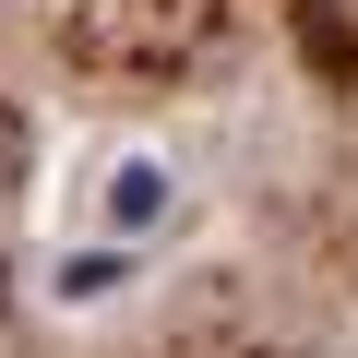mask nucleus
I'll return each mask as SVG.
<instances>
[{
    "mask_svg": "<svg viewBox=\"0 0 358 358\" xmlns=\"http://www.w3.org/2000/svg\"><path fill=\"white\" fill-rule=\"evenodd\" d=\"M167 203H179V179H167L155 155H120V167H108V239H143V227H167Z\"/></svg>",
    "mask_w": 358,
    "mask_h": 358,
    "instance_id": "nucleus-1",
    "label": "nucleus"
},
{
    "mask_svg": "<svg viewBox=\"0 0 358 358\" xmlns=\"http://www.w3.org/2000/svg\"><path fill=\"white\" fill-rule=\"evenodd\" d=\"M131 287V239H108V251H72L60 275H48V299H72V310H96V299H120Z\"/></svg>",
    "mask_w": 358,
    "mask_h": 358,
    "instance_id": "nucleus-2",
    "label": "nucleus"
}]
</instances>
